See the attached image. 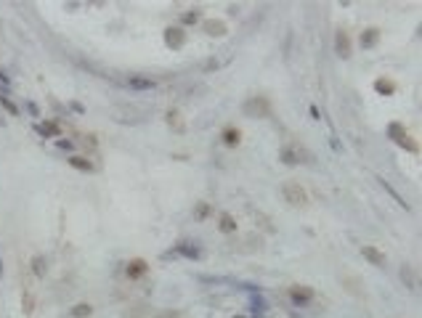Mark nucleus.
<instances>
[{"instance_id": "1", "label": "nucleus", "mask_w": 422, "mask_h": 318, "mask_svg": "<svg viewBox=\"0 0 422 318\" xmlns=\"http://www.w3.org/2000/svg\"><path fill=\"white\" fill-rule=\"evenodd\" d=\"M281 162L284 165H314V154L303 143H292V146L281 149Z\"/></svg>"}, {"instance_id": "2", "label": "nucleus", "mask_w": 422, "mask_h": 318, "mask_svg": "<svg viewBox=\"0 0 422 318\" xmlns=\"http://www.w3.org/2000/svg\"><path fill=\"white\" fill-rule=\"evenodd\" d=\"M281 196L290 207H305L308 204V191L298 181H284L281 183Z\"/></svg>"}, {"instance_id": "3", "label": "nucleus", "mask_w": 422, "mask_h": 318, "mask_svg": "<svg viewBox=\"0 0 422 318\" xmlns=\"http://www.w3.org/2000/svg\"><path fill=\"white\" fill-rule=\"evenodd\" d=\"M242 111H244V117L265 120V117H271V104H268V98H263V95H253V98H247L242 104Z\"/></svg>"}, {"instance_id": "4", "label": "nucleus", "mask_w": 422, "mask_h": 318, "mask_svg": "<svg viewBox=\"0 0 422 318\" xmlns=\"http://www.w3.org/2000/svg\"><path fill=\"white\" fill-rule=\"evenodd\" d=\"M335 51H337L340 58H351V37H348L346 29H337V35H335Z\"/></svg>"}, {"instance_id": "5", "label": "nucleus", "mask_w": 422, "mask_h": 318, "mask_svg": "<svg viewBox=\"0 0 422 318\" xmlns=\"http://www.w3.org/2000/svg\"><path fill=\"white\" fill-rule=\"evenodd\" d=\"M287 294L292 302H298V305H305V302L314 300V289H308V286H290Z\"/></svg>"}, {"instance_id": "6", "label": "nucleus", "mask_w": 422, "mask_h": 318, "mask_svg": "<svg viewBox=\"0 0 422 318\" xmlns=\"http://www.w3.org/2000/svg\"><path fill=\"white\" fill-rule=\"evenodd\" d=\"M165 43H167L170 48H181V45L186 43V32H183V29H178V27H170V29H165Z\"/></svg>"}, {"instance_id": "7", "label": "nucleus", "mask_w": 422, "mask_h": 318, "mask_svg": "<svg viewBox=\"0 0 422 318\" xmlns=\"http://www.w3.org/2000/svg\"><path fill=\"white\" fill-rule=\"evenodd\" d=\"M149 270V265H146V260H141V257H136V260H130L128 263V268H125V273H128V279H141Z\"/></svg>"}, {"instance_id": "8", "label": "nucleus", "mask_w": 422, "mask_h": 318, "mask_svg": "<svg viewBox=\"0 0 422 318\" xmlns=\"http://www.w3.org/2000/svg\"><path fill=\"white\" fill-rule=\"evenodd\" d=\"M202 29H205L210 37H223L226 32H228V29H226V24H223L221 19H207L205 24H202Z\"/></svg>"}, {"instance_id": "9", "label": "nucleus", "mask_w": 422, "mask_h": 318, "mask_svg": "<svg viewBox=\"0 0 422 318\" xmlns=\"http://www.w3.org/2000/svg\"><path fill=\"white\" fill-rule=\"evenodd\" d=\"M361 257H364V260H369L372 265H377V268H382V265H385V254H382L380 249L369 247V244H367V247H361Z\"/></svg>"}, {"instance_id": "10", "label": "nucleus", "mask_w": 422, "mask_h": 318, "mask_svg": "<svg viewBox=\"0 0 422 318\" xmlns=\"http://www.w3.org/2000/svg\"><path fill=\"white\" fill-rule=\"evenodd\" d=\"M154 85V80L151 77H128V88H136V90H151Z\"/></svg>"}, {"instance_id": "11", "label": "nucleus", "mask_w": 422, "mask_h": 318, "mask_svg": "<svg viewBox=\"0 0 422 318\" xmlns=\"http://www.w3.org/2000/svg\"><path fill=\"white\" fill-rule=\"evenodd\" d=\"M218 228H221L223 233H234V231H237V223H234V217L228 212H223L221 217H218Z\"/></svg>"}, {"instance_id": "12", "label": "nucleus", "mask_w": 422, "mask_h": 318, "mask_svg": "<svg viewBox=\"0 0 422 318\" xmlns=\"http://www.w3.org/2000/svg\"><path fill=\"white\" fill-rule=\"evenodd\" d=\"M388 135L398 143V141H404V138H406V127H404L401 122H390V125H388Z\"/></svg>"}, {"instance_id": "13", "label": "nucleus", "mask_w": 422, "mask_h": 318, "mask_svg": "<svg viewBox=\"0 0 422 318\" xmlns=\"http://www.w3.org/2000/svg\"><path fill=\"white\" fill-rule=\"evenodd\" d=\"M377 37H380V29H367L364 35H361V48H372L374 43H377Z\"/></svg>"}, {"instance_id": "14", "label": "nucleus", "mask_w": 422, "mask_h": 318, "mask_svg": "<svg viewBox=\"0 0 422 318\" xmlns=\"http://www.w3.org/2000/svg\"><path fill=\"white\" fill-rule=\"evenodd\" d=\"M239 130H237V127H226V130H223V143H226V146H237V143H239Z\"/></svg>"}, {"instance_id": "15", "label": "nucleus", "mask_w": 422, "mask_h": 318, "mask_svg": "<svg viewBox=\"0 0 422 318\" xmlns=\"http://www.w3.org/2000/svg\"><path fill=\"white\" fill-rule=\"evenodd\" d=\"M90 313H93V308L88 305V302H80V305H74V308L69 310V315H72V318H88Z\"/></svg>"}, {"instance_id": "16", "label": "nucleus", "mask_w": 422, "mask_h": 318, "mask_svg": "<svg viewBox=\"0 0 422 318\" xmlns=\"http://www.w3.org/2000/svg\"><path fill=\"white\" fill-rule=\"evenodd\" d=\"M69 165H72V167H77V170H85V172H90V170H93V165L88 162V159H85V156H77V154H74V156H69Z\"/></svg>"}, {"instance_id": "17", "label": "nucleus", "mask_w": 422, "mask_h": 318, "mask_svg": "<svg viewBox=\"0 0 422 318\" xmlns=\"http://www.w3.org/2000/svg\"><path fill=\"white\" fill-rule=\"evenodd\" d=\"M374 90H377V93H382V95H390V93H393L396 90V85L393 83H390V80H377V83H374Z\"/></svg>"}, {"instance_id": "18", "label": "nucleus", "mask_w": 422, "mask_h": 318, "mask_svg": "<svg viewBox=\"0 0 422 318\" xmlns=\"http://www.w3.org/2000/svg\"><path fill=\"white\" fill-rule=\"evenodd\" d=\"M37 130H40L43 135H53V138H56V135H59V125H53V122H40Z\"/></svg>"}, {"instance_id": "19", "label": "nucleus", "mask_w": 422, "mask_h": 318, "mask_svg": "<svg viewBox=\"0 0 422 318\" xmlns=\"http://www.w3.org/2000/svg\"><path fill=\"white\" fill-rule=\"evenodd\" d=\"M210 215V204H205V202H202V204H197V210H194V217L197 220H205Z\"/></svg>"}, {"instance_id": "20", "label": "nucleus", "mask_w": 422, "mask_h": 318, "mask_svg": "<svg viewBox=\"0 0 422 318\" xmlns=\"http://www.w3.org/2000/svg\"><path fill=\"white\" fill-rule=\"evenodd\" d=\"M178 252H181V254H186V257H194V260H197V257H202V252H199V249H194V247H186V244H181V247H178Z\"/></svg>"}, {"instance_id": "21", "label": "nucleus", "mask_w": 422, "mask_h": 318, "mask_svg": "<svg viewBox=\"0 0 422 318\" xmlns=\"http://www.w3.org/2000/svg\"><path fill=\"white\" fill-rule=\"evenodd\" d=\"M181 22H183V24H197V22H199V13H197V11L181 13Z\"/></svg>"}, {"instance_id": "22", "label": "nucleus", "mask_w": 422, "mask_h": 318, "mask_svg": "<svg viewBox=\"0 0 422 318\" xmlns=\"http://www.w3.org/2000/svg\"><path fill=\"white\" fill-rule=\"evenodd\" d=\"M228 61V56L226 58H210V61H205V69L210 72V69H218V67H223V64Z\"/></svg>"}, {"instance_id": "23", "label": "nucleus", "mask_w": 422, "mask_h": 318, "mask_svg": "<svg viewBox=\"0 0 422 318\" xmlns=\"http://www.w3.org/2000/svg\"><path fill=\"white\" fill-rule=\"evenodd\" d=\"M178 117H181L178 111H170V114H167V122H173L176 130H183V125H181V120H178Z\"/></svg>"}, {"instance_id": "24", "label": "nucleus", "mask_w": 422, "mask_h": 318, "mask_svg": "<svg viewBox=\"0 0 422 318\" xmlns=\"http://www.w3.org/2000/svg\"><path fill=\"white\" fill-rule=\"evenodd\" d=\"M32 265H35V276H43V273H45V260H43V257H35Z\"/></svg>"}, {"instance_id": "25", "label": "nucleus", "mask_w": 422, "mask_h": 318, "mask_svg": "<svg viewBox=\"0 0 422 318\" xmlns=\"http://www.w3.org/2000/svg\"><path fill=\"white\" fill-rule=\"evenodd\" d=\"M0 101H3V106H6L8 111H11V114H16V106H13V104H11V101L6 98V95H0Z\"/></svg>"}, {"instance_id": "26", "label": "nucleus", "mask_w": 422, "mask_h": 318, "mask_svg": "<svg viewBox=\"0 0 422 318\" xmlns=\"http://www.w3.org/2000/svg\"><path fill=\"white\" fill-rule=\"evenodd\" d=\"M160 318H178V313H162Z\"/></svg>"}]
</instances>
